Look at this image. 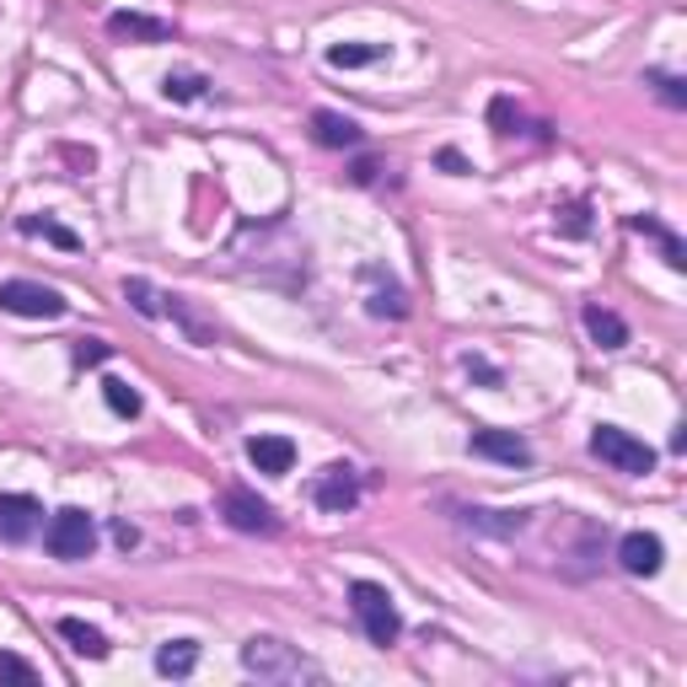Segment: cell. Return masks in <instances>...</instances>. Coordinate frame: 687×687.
<instances>
[{"mask_svg": "<svg viewBox=\"0 0 687 687\" xmlns=\"http://www.w3.org/2000/svg\"><path fill=\"white\" fill-rule=\"evenodd\" d=\"M243 672L258 683H301V677H323L306 655H295V644L274 634H252L243 644Z\"/></svg>", "mask_w": 687, "mask_h": 687, "instance_id": "obj_1", "label": "cell"}, {"mask_svg": "<svg viewBox=\"0 0 687 687\" xmlns=\"http://www.w3.org/2000/svg\"><path fill=\"white\" fill-rule=\"evenodd\" d=\"M349 607H354V618H360V629L371 644H397L403 639V612H397V601L387 596V586H376V581H354L349 586Z\"/></svg>", "mask_w": 687, "mask_h": 687, "instance_id": "obj_2", "label": "cell"}, {"mask_svg": "<svg viewBox=\"0 0 687 687\" xmlns=\"http://www.w3.org/2000/svg\"><path fill=\"white\" fill-rule=\"evenodd\" d=\"M44 548H49L54 559H65V564L92 559V548H98V521H92V510H81V505L54 510L49 527H44Z\"/></svg>", "mask_w": 687, "mask_h": 687, "instance_id": "obj_3", "label": "cell"}, {"mask_svg": "<svg viewBox=\"0 0 687 687\" xmlns=\"http://www.w3.org/2000/svg\"><path fill=\"white\" fill-rule=\"evenodd\" d=\"M590 457L607 462L612 473H629V478H644V473L655 468V451L639 441V436H629L623 425H596V430H590Z\"/></svg>", "mask_w": 687, "mask_h": 687, "instance_id": "obj_4", "label": "cell"}, {"mask_svg": "<svg viewBox=\"0 0 687 687\" xmlns=\"http://www.w3.org/2000/svg\"><path fill=\"white\" fill-rule=\"evenodd\" d=\"M0 312L33 317V323H54V317L70 312V301L54 285H38V280H0Z\"/></svg>", "mask_w": 687, "mask_h": 687, "instance_id": "obj_5", "label": "cell"}, {"mask_svg": "<svg viewBox=\"0 0 687 687\" xmlns=\"http://www.w3.org/2000/svg\"><path fill=\"white\" fill-rule=\"evenodd\" d=\"M221 516L232 532H247V538H274L280 532V516L269 499H258L252 489H226L221 494Z\"/></svg>", "mask_w": 687, "mask_h": 687, "instance_id": "obj_6", "label": "cell"}, {"mask_svg": "<svg viewBox=\"0 0 687 687\" xmlns=\"http://www.w3.org/2000/svg\"><path fill=\"white\" fill-rule=\"evenodd\" d=\"M312 505L328 510V516H344L360 505V473L349 462H328L317 478H312Z\"/></svg>", "mask_w": 687, "mask_h": 687, "instance_id": "obj_7", "label": "cell"}, {"mask_svg": "<svg viewBox=\"0 0 687 687\" xmlns=\"http://www.w3.org/2000/svg\"><path fill=\"white\" fill-rule=\"evenodd\" d=\"M618 564H623V575L650 581V575H661V564H666V542L655 538V532H629V538L618 542Z\"/></svg>", "mask_w": 687, "mask_h": 687, "instance_id": "obj_8", "label": "cell"}, {"mask_svg": "<svg viewBox=\"0 0 687 687\" xmlns=\"http://www.w3.org/2000/svg\"><path fill=\"white\" fill-rule=\"evenodd\" d=\"M44 521V505L33 494H0V542H27Z\"/></svg>", "mask_w": 687, "mask_h": 687, "instance_id": "obj_9", "label": "cell"}, {"mask_svg": "<svg viewBox=\"0 0 687 687\" xmlns=\"http://www.w3.org/2000/svg\"><path fill=\"white\" fill-rule=\"evenodd\" d=\"M468 446H473V457H489V462H505V468H532V446L516 430H473Z\"/></svg>", "mask_w": 687, "mask_h": 687, "instance_id": "obj_10", "label": "cell"}, {"mask_svg": "<svg viewBox=\"0 0 687 687\" xmlns=\"http://www.w3.org/2000/svg\"><path fill=\"white\" fill-rule=\"evenodd\" d=\"M247 462L263 478H285L295 468V441H285V436H247Z\"/></svg>", "mask_w": 687, "mask_h": 687, "instance_id": "obj_11", "label": "cell"}, {"mask_svg": "<svg viewBox=\"0 0 687 687\" xmlns=\"http://www.w3.org/2000/svg\"><path fill=\"white\" fill-rule=\"evenodd\" d=\"M108 33H113V38H129V44H172V22L146 16V11H113V16H108Z\"/></svg>", "mask_w": 687, "mask_h": 687, "instance_id": "obj_12", "label": "cell"}, {"mask_svg": "<svg viewBox=\"0 0 687 687\" xmlns=\"http://www.w3.org/2000/svg\"><path fill=\"white\" fill-rule=\"evenodd\" d=\"M312 140L328 150H349V146H360V124L334 113V108H317V113H312Z\"/></svg>", "mask_w": 687, "mask_h": 687, "instance_id": "obj_13", "label": "cell"}, {"mask_svg": "<svg viewBox=\"0 0 687 687\" xmlns=\"http://www.w3.org/2000/svg\"><path fill=\"white\" fill-rule=\"evenodd\" d=\"M581 323H586V334L601 344V349H623V344H629V323H623L612 306H596V301H590L586 312H581Z\"/></svg>", "mask_w": 687, "mask_h": 687, "instance_id": "obj_14", "label": "cell"}, {"mask_svg": "<svg viewBox=\"0 0 687 687\" xmlns=\"http://www.w3.org/2000/svg\"><path fill=\"white\" fill-rule=\"evenodd\" d=\"M59 639H70V650H76V655H87V661H108V655H113L108 634L92 629L87 618H59Z\"/></svg>", "mask_w": 687, "mask_h": 687, "instance_id": "obj_15", "label": "cell"}, {"mask_svg": "<svg viewBox=\"0 0 687 687\" xmlns=\"http://www.w3.org/2000/svg\"><path fill=\"white\" fill-rule=\"evenodd\" d=\"M194 666H199V639H167V644L156 650V672L172 677V683L194 677Z\"/></svg>", "mask_w": 687, "mask_h": 687, "instance_id": "obj_16", "label": "cell"}, {"mask_svg": "<svg viewBox=\"0 0 687 687\" xmlns=\"http://www.w3.org/2000/svg\"><path fill=\"white\" fill-rule=\"evenodd\" d=\"M629 226H634L639 237H650V243L661 247V258H666V263H672V269H677V274H683V269H687V247H683V237H677V232H672V226H661V221H655V215H634V221H629Z\"/></svg>", "mask_w": 687, "mask_h": 687, "instance_id": "obj_17", "label": "cell"}, {"mask_svg": "<svg viewBox=\"0 0 687 687\" xmlns=\"http://www.w3.org/2000/svg\"><path fill=\"white\" fill-rule=\"evenodd\" d=\"M16 232H22V237H44V243L65 247V252H76V247H81V237H76L70 226L49 221V215H22V221H16Z\"/></svg>", "mask_w": 687, "mask_h": 687, "instance_id": "obj_18", "label": "cell"}, {"mask_svg": "<svg viewBox=\"0 0 687 687\" xmlns=\"http://www.w3.org/2000/svg\"><path fill=\"white\" fill-rule=\"evenodd\" d=\"M376 59H387V44H334L328 49L334 70H360V65H376Z\"/></svg>", "mask_w": 687, "mask_h": 687, "instance_id": "obj_19", "label": "cell"}, {"mask_svg": "<svg viewBox=\"0 0 687 687\" xmlns=\"http://www.w3.org/2000/svg\"><path fill=\"white\" fill-rule=\"evenodd\" d=\"M204 92H210V81L199 70H167V81H161V98L167 102H199Z\"/></svg>", "mask_w": 687, "mask_h": 687, "instance_id": "obj_20", "label": "cell"}, {"mask_svg": "<svg viewBox=\"0 0 687 687\" xmlns=\"http://www.w3.org/2000/svg\"><path fill=\"white\" fill-rule=\"evenodd\" d=\"M102 397H108V408H113L119 419H140V408H146L140 393H135L129 382H119V376H108V382H102Z\"/></svg>", "mask_w": 687, "mask_h": 687, "instance_id": "obj_21", "label": "cell"}, {"mask_svg": "<svg viewBox=\"0 0 687 687\" xmlns=\"http://www.w3.org/2000/svg\"><path fill=\"white\" fill-rule=\"evenodd\" d=\"M644 87H650L655 98L666 102V108H677V113L687 108V87H683V76H672V70H644Z\"/></svg>", "mask_w": 687, "mask_h": 687, "instance_id": "obj_22", "label": "cell"}, {"mask_svg": "<svg viewBox=\"0 0 687 687\" xmlns=\"http://www.w3.org/2000/svg\"><path fill=\"white\" fill-rule=\"evenodd\" d=\"M365 306H371V317H393V323H403V317H408V295H403V285H393V280H387L382 291H371V301H365Z\"/></svg>", "mask_w": 687, "mask_h": 687, "instance_id": "obj_23", "label": "cell"}, {"mask_svg": "<svg viewBox=\"0 0 687 687\" xmlns=\"http://www.w3.org/2000/svg\"><path fill=\"white\" fill-rule=\"evenodd\" d=\"M124 301H129L140 317H161V295L150 291V280H124Z\"/></svg>", "mask_w": 687, "mask_h": 687, "instance_id": "obj_24", "label": "cell"}, {"mask_svg": "<svg viewBox=\"0 0 687 687\" xmlns=\"http://www.w3.org/2000/svg\"><path fill=\"white\" fill-rule=\"evenodd\" d=\"M0 683H22V687H33V683H38V672H33V666H27L22 655H5V650H0Z\"/></svg>", "mask_w": 687, "mask_h": 687, "instance_id": "obj_25", "label": "cell"}, {"mask_svg": "<svg viewBox=\"0 0 687 687\" xmlns=\"http://www.w3.org/2000/svg\"><path fill=\"white\" fill-rule=\"evenodd\" d=\"M108 354H113V349H108L102 339H81V344H76V365H102Z\"/></svg>", "mask_w": 687, "mask_h": 687, "instance_id": "obj_26", "label": "cell"}, {"mask_svg": "<svg viewBox=\"0 0 687 687\" xmlns=\"http://www.w3.org/2000/svg\"><path fill=\"white\" fill-rule=\"evenodd\" d=\"M462 365H468V371H473V376H484V382H489V387H499V371H494L489 360H478V354H468V360H462Z\"/></svg>", "mask_w": 687, "mask_h": 687, "instance_id": "obj_27", "label": "cell"}, {"mask_svg": "<svg viewBox=\"0 0 687 687\" xmlns=\"http://www.w3.org/2000/svg\"><path fill=\"white\" fill-rule=\"evenodd\" d=\"M441 167H446V172H457V178H462V172H473L462 150H441Z\"/></svg>", "mask_w": 687, "mask_h": 687, "instance_id": "obj_28", "label": "cell"}, {"mask_svg": "<svg viewBox=\"0 0 687 687\" xmlns=\"http://www.w3.org/2000/svg\"><path fill=\"white\" fill-rule=\"evenodd\" d=\"M113 538H119V548H135V542H140V532H135L129 521H119V527H113Z\"/></svg>", "mask_w": 687, "mask_h": 687, "instance_id": "obj_29", "label": "cell"}]
</instances>
